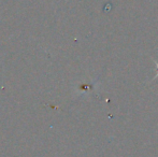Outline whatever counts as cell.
<instances>
[{"label":"cell","mask_w":158,"mask_h":157,"mask_svg":"<svg viewBox=\"0 0 158 157\" xmlns=\"http://www.w3.org/2000/svg\"><path fill=\"white\" fill-rule=\"evenodd\" d=\"M157 67H158V64H157ZM157 74H158V73H157Z\"/></svg>","instance_id":"cell-1"}]
</instances>
